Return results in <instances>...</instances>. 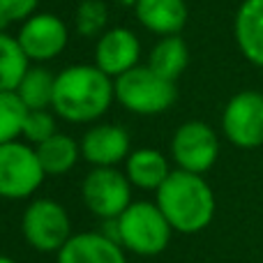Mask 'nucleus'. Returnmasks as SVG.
I'll list each match as a JSON object with an SVG mask.
<instances>
[{
	"instance_id": "6e6552de",
	"label": "nucleus",
	"mask_w": 263,
	"mask_h": 263,
	"mask_svg": "<svg viewBox=\"0 0 263 263\" xmlns=\"http://www.w3.org/2000/svg\"><path fill=\"white\" fill-rule=\"evenodd\" d=\"M222 129L236 148L254 150L263 145V92H236L224 106Z\"/></svg>"
},
{
	"instance_id": "f8f14e48",
	"label": "nucleus",
	"mask_w": 263,
	"mask_h": 263,
	"mask_svg": "<svg viewBox=\"0 0 263 263\" xmlns=\"http://www.w3.org/2000/svg\"><path fill=\"white\" fill-rule=\"evenodd\" d=\"M81 157L95 166H116L129 157V134L120 125L100 123L81 139Z\"/></svg>"
},
{
	"instance_id": "aec40b11",
	"label": "nucleus",
	"mask_w": 263,
	"mask_h": 263,
	"mask_svg": "<svg viewBox=\"0 0 263 263\" xmlns=\"http://www.w3.org/2000/svg\"><path fill=\"white\" fill-rule=\"evenodd\" d=\"M55 90V74L46 67H30L16 88V95L28 106V111H42L53 106Z\"/></svg>"
},
{
	"instance_id": "f03ea898",
	"label": "nucleus",
	"mask_w": 263,
	"mask_h": 263,
	"mask_svg": "<svg viewBox=\"0 0 263 263\" xmlns=\"http://www.w3.org/2000/svg\"><path fill=\"white\" fill-rule=\"evenodd\" d=\"M155 203L168 219L173 231L194 236L210 227L215 217V194L203 176L190 171H171L155 192Z\"/></svg>"
},
{
	"instance_id": "ddd939ff",
	"label": "nucleus",
	"mask_w": 263,
	"mask_h": 263,
	"mask_svg": "<svg viewBox=\"0 0 263 263\" xmlns=\"http://www.w3.org/2000/svg\"><path fill=\"white\" fill-rule=\"evenodd\" d=\"M58 263H127L125 250L102 231L74 233L55 254Z\"/></svg>"
},
{
	"instance_id": "a211bd4d",
	"label": "nucleus",
	"mask_w": 263,
	"mask_h": 263,
	"mask_svg": "<svg viewBox=\"0 0 263 263\" xmlns=\"http://www.w3.org/2000/svg\"><path fill=\"white\" fill-rule=\"evenodd\" d=\"M187 63H190V51H187V44L180 35L162 37V40L153 46L150 58H148V67L173 83L185 72Z\"/></svg>"
},
{
	"instance_id": "b1692460",
	"label": "nucleus",
	"mask_w": 263,
	"mask_h": 263,
	"mask_svg": "<svg viewBox=\"0 0 263 263\" xmlns=\"http://www.w3.org/2000/svg\"><path fill=\"white\" fill-rule=\"evenodd\" d=\"M40 0H0V30L12 23H26L35 14Z\"/></svg>"
},
{
	"instance_id": "412c9836",
	"label": "nucleus",
	"mask_w": 263,
	"mask_h": 263,
	"mask_svg": "<svg viewBox=\"0 0 263 263\" xmlns=\"http://www.w3.org/2000/svg\"><path fill=\"white\" fill-rule=\"evenodd\" d=\"M28 116V106L21 102L16 90L0 92V145L18 141L23 134V123Z\"/></svg>"
},
{
	"instance_id": "393cba45",
	"label": "nucleus",
	"mask_w": 263,
	"mask_h": 263,
	"mask_svg": "<svg viewBox=\"0 0 263 263\" xmlns=\"http://www.w3.org/2000/svg\"><path fill=\"white\" fill-rule=\"evenodd\" d=\"M0 263H18V261H14L12 256H5V254H0Z\"/></svg>"
},
{
	"instance_id": "9d476101",
	"label": "nucleus",
	"mask_w": 263,
	"mask_h": 263,
	"mask_svg": "<svg viewBox=\"0 0 263 263\" xmlns=\"http://www.w3.org/2000/svg\"><path fill=\"white\" fill-rule=\"evenodd\" d=\"M16 40L23 53L28 55V60L44 63V60H53L55 55L63 53L67 46L69 32L65 21L55 14H32L21 26Z\"/></svg>"
},
{
	"instance_id": "f3484780",
	"label": "nucleus",
	"mask_w": 263,
	"mask_h": 263,
	"mask_svg": "<svg viewBox=\"0 0 263 263\" xmlns=\"http://www.w3.org/2000/svg\"><path fill=\"white\" fill-rule=\"evenodd\" d=\"M35 153L46 176H63L69 168L77 166L79 157H81V145L72 136L55 132L44 143L35 145Z\"/></svg>"
},
{
	"instance_id": "9b49d317",
	"label": "nucleus",
	"mask_w": 263,
	"mask_h": 263,
	"mask_svg": "<svg viewBox=\"0 0 263 263\" xmlns=\"http://www.w3.org/2000/svg\"><path fill=\"white\" fill-rule=\"evenodd\" d=\"M141 55V42L127 28H109L100 35L95 46V65L111 79L123 77L136 67Z\"/></svg>"
},
{
	"instance_id": "20e7f679",
	"label": "nucleus",
	"mask_w": 263,
	"mask_h": 263,
	"mask_svg": "<svg viewBox=\"0 0 263 263\" xmlns=\"http://www.w3.org/2000/svg\"><path fill=\"white\" fill-rule=\"evenodd\" d=\"M116 100L132 114L139 116H157L171 109L176 102V83L159 77L148 65H136L134 69L125 72L114 81Z\"/></svg>"
},
{
	"instance_id": "2eb2a0df",
	"label": "nucleus",
	"mask_w": 263,
	"mask_h": 263,
	"mask_svg": "<svg viewBox=\"0 0 263 263\" xmlns=\"http://www.w3.org/2000/svg\"><path fill=\"white\" fill-rule=\"evenodd\" d=\"M233 32L240 53L252 65L263 67V0H242L233 21Z\"/></svg>"
},
{
	"instance_id": "dca6fc26",
	"label": "nucleus",
	"mask_w": 263,
	"mask_h": 263,
	"mask_svg": "<svg viewBox=\"0 0 263 263\" xmlns=\"http://www.w3.org/2000/svg\"><path fill=\"white\" fill-rule=\"evenodd\" d=\"M125 176L132 182V187H139L145 192H157L162 182L171 176L168 162L159 150L155 148H139L129 153L125 159Z\"/></svg>"
},
{
	"instance_id": "5701e85b",
	"label": "nucleus",
	"mask_w": 263,
	"mask_h": 263,
	"mask_svg": "<svg viewBox=\"0 0 263 263\" xmlns=\"http://www.w3.org/2000/svg\"><path fill=\"white\" fill-rule=\"evenodd\" d=\"M55 134V118L49 114L46 109L42 111H28L26 116V123H23V139L26 143H32V145H40L44 143L46 139Z\"/></svg>"
},
{
	"instance_id": "1a4fd4ad",
	"label": "nucleus",
	"mask_w": 263,
	"mask_h": 263,
	"mask_svg": "<svg viewBox=\"0 0 263 263\" xmlns=\"http://www.w3.org/2000/svg\"><path fill=\"white\" fill-rule=\"evenodd\" d=\"M171 157L180 171L203 176L219 157V139L215 129L201 120L180 125L171 139Z\"/></svg>"
},
{
	"instance_id": "4be33fe9",
	"label": "nucleus",
	"mask_w": 263,
	"mask_h": 263,
	"mask_svg": "<svg viewBox=\"0 0 263 263\" xmlns=\"http://www.w3.org/2000/svg\"><path fill=\"white\" fill-rule=\"evenodd\" d=\"M109 9L102 0H83L77 9V30L83 37H97L106 32Z\"/></svg>"
},
{
	"instance_id": "6ab92c4d",
	"label": "nucleus",
	"mask_w": 263,
	"mask_h": 263,
	"mask_svg": "<svg viewBox=\"0 0 263 263\" xmlns=\"http://www.w3.org/2000/svg\"><path fill=\"white\" fill-rule=\"evenodd\" d=\"M28 69L30 60L23 53L18 40L0 30V92L16 90Z\"/></svg>"
},
{
	"instance_id": "4468645a",
	"label": "nucleus",
	"mask_w": 263,
	"mask_h": 263,
	"mask_svg": "<svg viewBox=\"0 0 263 263\" xmlns=\"http://www.w3.org/2000/svg\"><path fill=\"white\" fill-rule=\"evenodd\" d=\"M134 14L143 28L155 35H178L187 23L185 0H136Z\"/></svg>"
},
{
	"instance_id": "a878e982",
	"label": "nucleus",
	"mask_w": 263,
	"mask_h": 263,
	"mask_svg": "<svg viewBox=\"0 0 263 263\" xmlns=\"http://www.w3.org/2000/svg\"><path fill=\"white\" fill-rule=\"evenodd\" d=\"M118 3H120V5H127V7H134L136 0H118Z\"/></svg>"
},
{
	"instance_id": "423d86ee",
	"label": "nucleus",
	"mask_w": 263,
	"mask_h": 263,
	"mask_svg": "<svg viewBox=\"0 0 263 263\" xmlns=\"http://www.w3.org/2000/svg\"><path fill=\"white\" fill-rule=\"evenodd\" d=\"M44 178L46 173L30 143L12 141L0 145V199H30Z\"/></svg>"
},
{
	"instance_id": "39448f33",
	"label": "nucleus",
	"mask_w": 263,
	"mask_h": 263,
	"mask_svg": "<svg viewBox=\"0 0 263 263\" xmlns=\"http://www.w3.org/2000/svg\"><path fill=\"white\" fill-rule=\"evenodd\" d=\"M21 233L28 247L42 254H58L74 236L72 219L63 203L53 199H35L26 205L21 217Z\"/></svg>"
},
{
	"instance_id": "f257e3e1",
	"label": "nucleus",
	"mask_w": 263,
	"mask_h": 263,
	"mask_svg": "<svg viewBox=\"0 0 263 263\" xmlns=\"http://www.w3.org/2000/svg\"><path fill=\"white\" fill-rule=\"evenodd\" d=\"M116 100L114 79L97 65H72L55 74L53 111L69 123H92Z\"/></svg>"
},
{
	"instance_id": "0eeeda50",
	"label": "nucleus",
	"mask_w": 263,
	"mask_h": 263,
	"mask_svg": "<svg viewBox=\"0 0 263 263\" xmlns=\"http://www.w3.org/2000/svg\"><path fill=\"white\" fill-rule=\"evenodd\" d=\"M81 196L100 219H118L132 205V182L116 166H95L83 178Z\"/></svg>"
},
{
	"instance_id": "7ed1b4c3",
	"label": "nucleus",
	"mask_w": 263,
	"mask_h": 263,
	"mask_svg": "<svg viewBox=\"0 0 263 263\" xmlns=\"http://www.w3.org/2000/svg\"><path fill=\"white\" fill-rule=\"evenodd\" d=\"M118 242L125 252L136 256H157L168 247L171 224L153 201H132V205L116 219Z\"/></svg>"
}]
</instances>
